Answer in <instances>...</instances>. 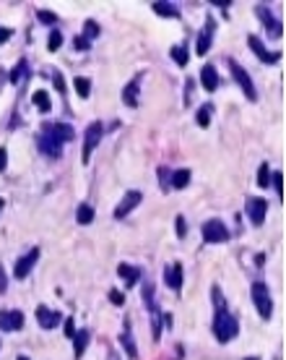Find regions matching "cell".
Masks as SVG:
<instances>
[{
  "label": "cell",
  "mask_w": 286,
  "mask_h": 360,
  "mask_svg": "<svg viewBox=\"0 0 286 360\" xmlns=\"http://www.w3.org/2000/svg\"><path fill=\"white\" fill-rule=\"evenodd\" d=\"M73 44H76V50H89V40H86V37H76V42H73Z\"/></svg>",
  "instance_id": "cell-41"
},
{
  "label": "cell",
  "mask_w": 286,
  "mask_h": 360,
  "mask_svg": "<svg viewBox=\"0 0 286 360\" xmlns=\"http://www.w3.org/2000/svg\"><path fill=\"white\" fill-rule=\"evenodd\" d=\"M5 162H8V152L3 149V146H0V172L5 170Z\"/></svg>",
  "instance_id": "cell-43"
},
{
  "label": "cell",
  "mask_w": 286,
  "mask_h": 360,
  "mask_svg": "<svg viewBox=\"0 0 286 360\" xmlns=\"http://www.w3.org/2000/svg\"><path fill=\"white\" fill-rule=\"evenodd\" d=\"M73 334H76V321L68 319V321H65V337H68V339H73Z\"/></svg>",
  "instance_id": "cell-40"
},
{
  "label": "cell",
  "mask_w": 286,
  "mask_h": 360,
  "mask_svg": "<svg viewBox=\"0 0 286 360\" xmlns=\"http://www.w3.org/2000/svg\"><path fill=\"white\" fill-rule=\"evenodd\" d=\"M36 146H39L42 154L52 157V160H60V154H63V144L55 141V138H50V136H44V133L36 136Z\"/></svg>",
  "instance_id": "cell-13"
},
{
  "label": "cell",
  "mask_w": 286,
  "mask_h": 360,
  "mask_svg": "<svg viewBox=\"0 0 286 360\" xmlns=\"http://www.w3.org/2000/svg\"><path fill=\"white\" fill-rule=\"evenodd\" d=\"M253 303H255L257 313H260V319L268 321L273 316V298H271V290H268L265 282H255L253 284Z\"/></svg>",
  "instance_id": "cell-2"
},
{
  "label": "cell",
  "mask_w": 286,
  "mask_h": 360,
  "mask_svg": "<svg viewBox=\"0 0 286 360\" xmlns=\"http://www.w3.org/2000/svg\"><path fill=\"white\" fill-rule=\"evenodd\" d=\"M169 55H172V60L177 63L180 68H185V66H188V60H190L188 44H177V47H172V50H169Z\"/></svg>",
  "instance_id": "cell-23"
},
{
  "label": "cell",
  "mask_w": 286,
  "mask_h": 360,
  "mask_svg": "<svg viewBox=\"0 0 286 360\" xmlns=\"http://www.w3.org/2000/svg\"><path fill=\"white\" fill-rule=\"evenodd\" d=\"M3 206H5V201H3V199H0V211H3Z\"/></svg>",
  "instance_id": "cell-45"
},
{
  "label": "cell",
  "mask_w": 286,
  "mask_h": 360,
  "mask_svg": "<svg viewBox=\"0 0 286 360\" xmlns=\"http://www.w3.org/2000/svg\"><path fill=\"white\" fill-rule=\"evenodd\" d=\"M237 334H239V321L226 311V306H219L216 316H214V337H216V342L226 345V342H232Z\"/></svg>",
  "instance_id": "cell-1"
},
{
  "label": "cell",
  "mask_w": 286,
  "mask_h": 360,
  "mask_svg": "<svg viewBox=\"0 0 286 360\" xmlns=\"http://www.w3.org/2000/svg\"><path fill=\"white\" fill-rule=\"evenodd\" d=\"M214 29H216L214 18H208L206 26H203V32L198 34V44H195V52H198V55H206V52H208L211 40H214Z\"/></svg>",
  "instance_id": "cell-15"
},
{
  "label": "cell",
  "mask_w": 286,
  "mask_h": 360,
  "mask_svg": "<svg viewBox=\"0 0 286 360\" xmlns=\"http://www.w3.org/2000/svg\"><path fill=\"white\" fill-rule=\"evenodd\" d=\"M151 326H154V342H159L161 339V321H159V311H151Z\"/></svg>",
  "instance_id": "cell-33"
},
{
  "label": "cell",
  "mask_w": 286,
  "mask_h": 360,
  "mask_svg": "<svg viewBox=\"0 0 286 360\" xmlns=\"http://www.w3.org/2000/svg\"><path fill=\"white\" fill-rule=\"evenodd\" d=\"M42 133L55 138V141H60V144L73 141V125H68V123H44Z\"/></svg>",
  "instance_id": "cell-8"
},
{
  "label": "cell",
  "mask_w": 286,
  "mask_h": 360,
  "mask_svg": "<svg viewBox=\"0 0 286 360\" xmlns=\"http://www.w3.org/2000/svg\"><path fill=\"white\" fill-rule=\"evenodd\" d=\"M255 13H257V18H260V24L265 26V29H268V34H271V37H276V40H279V37L284 34L281 21H279V18H276L273 13H271V8L265 5V3L255 5Z\"/></svg>",
  "instance_id": "cell-6"
},
{
  "label": "cell",
  "mask_w": 286,
  "mask_h": 360,
  "mask_svg": "<svg viewBox=\"0 0 286 360\" xmlns=\"http://www.w3.org/2000/svg\"><path fill=\"white\" fill-rule=\"evenodd\" d=\"M164 282H167V287L180 292L182 290V264L174 261L172 266H167V272H164Z\"/></svg>",
  "instance_id": "cell-14"
},
{
  "label": "cell",
  "mask_w": 286,
  "mask_h": 360,
  "mask_svg": "<svg viewBox=\"0 0 286 360\" xmlns=\"http://www.w3.org/2000/svg\"><path fill=\"white\" fill-rule=\"evenodd\" d=\"M73 86H76V94H78L81 99H86V97L91 94V81H89L86 76H78V79H73Z\"/></svg>",
  "instance_id": "cell-26"
},
{
  "label": "cell",
  "mask_w": 286,
  "mask_h": 360,
  "mask_svg": "<svg viewBox=\"0 0 286 360\" xmlns=\"http://www.w3.org/2000/svg\"><path fill=\"white\" fill-rule=\"evenodd\" d=\"M143 300H146V306H149L151 311H156L154 308V284H143Z\"/></svg>",
  "instance_id": "cell-34"
},
{
  "label": "cell",
  "mask_w": 286,
  "mask_h": 360,
  "mask_svg": "<svg viewBox=\"0 0 286 360\" xmlns=\"http://www.w3.org/2000/svg\"><path fill=\"white\" fill-rule=\"evenodd\" d=\"M188 183H190V170H174L169 175V188H174V191L188 188Z\"/></svg>",
  "instance_id": "cell-21"
},
{
  "label": "cell",
  "mask_w": 286,
  "mask_h": 360,
  "mask_svg": "<svg viewBox=\"0 0 286 360\" xmlns=\"http://www.w3.org/2000/svg\"><path fill=\"white\" fill-rule=\"evenodd\" d=\"M89 339H91V329H78L76 334H73V355H76V360L84 358Z\"/></svg>",
  "instance_id": "cell-18"
},
{
  "label": "cell",
  "mask_w": 286,
  "mask_h": 360,
  "mask_svg": "<svg viewBox=\"0 0 286 360\" xmlns=\"http://www.w3.org/2000/svg\"><path fill=\"white\" fill-rule=\"evenodd\" d=\"M32 102L36 105V110L39 113H50V107H52V102H50V94L44 89H36L34 94H32Z\"/></svg>",
  "instance_id": "cell-22"
},
{
  "label": "cell",
  "mask_w": 286,
  "mask_h": 360,
  "mask_svg": "<svg viewBox=\"0 0 286 360\" xmlns=\"http://www.w3.org/2000/svg\"><path fill=\"white\" fill-rule=\"evenodd\" d=\"M271 188H276V193H279V201L284 199V172L276 170L271 172Z\"/></svg>",
  "instance_id": "cell-29"
},
{
  "label": "cell",
  "mask_w": 286,
  "mask_h": 360,
  "mask_svg": "<svg viewBox=\"0 0 286 360\" xmlns=\"http://www.w3.org/2000/svg\"><path fill=\"white\" fill-rule=\"evenodd\" d=\"M141 199H143L141 191H127L125 196H123V201L117 204V209H115V217H117V219H125L138 204H141Z\"/></svg>",
  "instance_id": "cell-10"
},
{
  "label": "cell",
  "mask_w": 286,
  "mask_h": 360,
  "mask_svg": "<svg viewBox=\"0 0 286 360\" xmlns=\"http://www.w3.org/2000/svg\"><path fill=\"white\" fill-rule=\"evenodd\" d=\"M13 37V29H0V42H8Z\"/></svg>",
  "instance_id": "cell-44"
},
{
  "label": "cell",
  "mask_w": 286,
  "mask_h": 360,
  "mask_svg": "<svg viewBox=\"0 0 286 360\" xmlns=\"http://www.w3.org/2000/svg\"><path fill=\"white\" fill-rule=\"evenodd\" d=\"M109 300H112L115 306H123V303H125V295L120 292V290H112V292H109Z\"/></svg>",
  "instance_id": "cell-39"
},
{
  "label": "cell",
  "mask_w": 286,
  "mask_h": 360,
  "mask_svg": "<svg viewBox=\"0 0 286 360\" xmlns=\"http://www.w3.org/2000/svg\"><path fill=\"white\" fill-rule=\"evenodd\" d=\"M211 113H214V105H203V107L198 110V115H195V123H198L200 128H208V123H211Z\"/></svg>",
  "instance_id": "cell-27"
},
{
  "label": "cell",
  "mask_w": 286,
  "mask_h": 360,
  "mask_svg": "<svg viewBox=\"0 0 286 360\" xmlns=\"http://www.w3.org/2000/svg\"><path fill=\"white\" fill-rule=\"evenodd\" d=\"M18 360H29V358H24V355H21V358H18Z\"/></svg>",
  "instance_id": "cell-47"
},
{
  "label": "cell",
  "mask_w": 286,
  "mask_h": 360,
  "mask_svg": "<svg viewBox=\"0 0 286 360\" xmlns=\"http://www.w3.org/2000/svg\"><path fill=\"white\" fill-rule=\"evenodd\" d=\"M36 258H39V248H29V253H24L21 258H18L16 266H13V277H16V280H26V277H29V272L34 269V264H36Z\"/></svg>",
  "instance_id": "cell-7"
},
{
  "label": "cell",
  "mask_w": 286,
  "mask_h": 360,
  "mask_svg": "<svg viewBox=\"0 0 286 360\" xmlns=\"http://www.w3.org/2000/svg\"><path fill=\"white\" fill-rule=\"evenodd\" d=\"M24 73H29V66H26V60H21V63H18V66H16L11 73H8V79H11V84H18V79H21Z\"/></svg>",
  "instance_id": "cell-31"
},
{
  "label": "cell",
  "mask_w": 286,
  "mask_h": 360,
  "mask_svg": "<svg viewBox=\"0 0 286 360\" xmlns=\"http://www.w3.org/2000/svg\"><path fill=\"white\" fill-rule=\"evenodd\" d=\"M200 84H203V89H206V91H216V86H219V73H216L214 66H203L200 68Z\"/></svg>",
  "instance_id": "cell-19"
},
{
  "label": "cell",
  "mask_w": 286,
  "mask_h": 360,
  "mask_svg": "<svg viewBox=\"0 0 286 360\" xmlns=\"http://www.w3.org/2000/svg\"><path fill=\"white\" fill-rule=\"evenodd\" d=\"M257 186L271 188V167L268 164H260V167H257Z\"/></svg>",
  "instance_id": "cell-28"
},
{
  "label": "cell",
  "mask_w": 286,
  "mask_h": 360,
  "mask_svg": "<svg viewBox=\"0 0 286 360\" xmlns=\"http://www.w3.org/2000/svg\"><path fill=\"white\" fill-rule=\"evenodd\" d=\"M21 326H24L21 311H0V329L3 331H18Z\"/></svg>",
  "instance_id": "cell-12"
},
{
  "label": "cell",
  "mask_w": 286,
  "mask_h": 360,
  "mask_svg": "<svg viewBox=\"0 0 286 360\" xmlns=\"http://www.w3.org/2000/svg\"><path fill=\"white\" fill-rule=\"evenodd\" d=\"M200 233H203V240H206V243H226L229 240V227L221 222V219H208V222L200 227Z\"/></svg>",
  "instance_id": "cell-4"
},
{
  "label": "cell",
  "mask_w": 286,
  "mask_h": 360,
  "mask_svg": "<svg viewBox=\"0 0 286 360\" xmlns=\"http://www.w3.org/2000/svg\"><path fill=\"white\" fill-rule=\"evenodd\" d=\"M101 136H104V125H101V123H91L86 128V133H84V152H81V160H84V164H89L91 152L99 146Z\"/></svg>",
  "instance_id": "cell-3"
},
{
  "label": "cell",
  "mask_w": 286,
  "mask_h": 360,
  "mask_svg": "<svg viewBox=\"0 0 286 360\" xmlns=\"http://www.w3.org/2000/svg\"><path fill=\"white\" fill-rule=\"evenodd\" d=\"M154 13H159V16H167V18H180V11L174 8L172 3H154Z\"/></svg>",
  "instance_id": "cell-25"
},
{
  "label": "cell",
  "mask_w": 286,
  "mask_h": 360,
  "mask_svg": "<svg viewBox=\"0 0 286 360\" xmlns=\"http://www.w3.org/2000/svg\"><path fill=\"white\" fill-rule=\"evenodd\" d=\"M34 313H36V321H39L42 329H55V326L60 324V313L58 311H50L47 306H39Z\"/></svg>",
  "instance_id": "cell-16"
},
{
  "label": "cell",
  "mask_w": 286,
  "mask_h": 360,
  "mask_svg": "<svg viewBox=\"0 0 286 360\" xmlns=\"http://www.w3.org/2000/svg\"><path fill=\"white\" fill-rule=\"evenodd\" d=\"M84 32H86V40H94V37L99 34V24L96 21H86L84 24Z\"/></svg>",
  "instance_id": "cell-35"
},
{
  "label": "cell",
  "mask_w": 286,
  "mask_h": 360,
  "mask_svg": "<svg viewBox=\"0 0 286 360\" xmlns=\"http://www.w3.org/2000/svg\"><path fill=\"white\" fill-rule=\"evenodd\" d=\"M36 16H39L42 24H55V21H58V16H55V13H47V11H39Z\"/></svg>",
  "instance_id": "cell-38"
},
{
  "label": "cell",
  "mask_w": 286,
  "mask_h": 360,
  "mask_svg": "<svg viewBox=\"0 0 286 360\" xmlns=\"http://www.w3.org/2000/svg\"><path fill=\"white\" fill-rule=\"evenodd\" d=\"M265 211H268V201L265 199H247V217L255 227L265 222Z\"/></svg>",
  "instance_id": "cell-9"
},
{
  "label": "cell",
  "mask_w": 286,
  "mask_h": 360,
  "mask_svg": "<svg viewBox=\"0 0 286 360\" xmlns=\"http://www.w3.org/2000/svg\"><path fill=\"white\" fill-rule=\"evenodd\" d=\"M141 79H143V73H138V76L123 89V102L127 107H135L138 105V91H141Z\"/></svg>",
  "instance_id": "cell-17"
},
{
  "label": "cell",
  "mask_w": 286,
  "mask_h": 360,
  "mask_svg": "<svg viewBox=\"0 0 286 360\" xmlns=\"http://www.w3.org/2000/svg\"><path fill=\"white\" fill-rule=\"evenodd\" d=\"M229 68H232V76H234V81L239 84V89L245 91V97H247V99H257V91H255V84H253L250 73L239 66L237 60H229Z\"/></svg>",
  "instance_id": "cell-5"
},
{
  "label": "cell",
  "mask_w": 286,
  "mask_h": 360,
  "mask_svg": "<svg viewBox=\"0 0 286 360\" xmlns=\"http://www.w3.org/2000/svg\"><path fill=\"white\" fill-rule=\"evenodd\" d=\"M76 222L78 225H91V222H94V206H91V204H81L76 209Z\"/></svg>",
  "instance_id": "cell-24"
},
{
  "label": "cell",
  "mask_w": 286,
  "mask_h": 360,
  "mask_svg": "<svg viewBox=\"0 0 286 360\" xmlns=\"http://www.w3.org/2000/svg\"><path fill=\"white\" fill-rule=\"evenodd\" d=\"M117 274L125 280V287H133V284L141 280V269H138V266H130V264H120Z\"/></svg>",
  "instance_id": "cell-20"
},
{
  "label": "cell",
  "mask_w": 286,
  "mask_h": 360,
  "mask_svg": "<svg viewBox=\"0 0 286 360\" xmlns=\"http://www.w3.org/2000/svg\"><path fill=\"white\" fill-rule=\"evenodd\" d=\"M52 79H55V89H58L60 94H65V81H63V76L58 71H52Z\"/></svg>",
  "instance_id": "cell-37"
},
{
  "label": "cell",
  "mask_w": 286,
  "mask_h": 360,
  "mask_svg": "<svg viewBox=\"0 0 286 360\" xmlns=\"http://www.w3.org/2000/svg\"><path fill=\"white\" fill-rule=\"evenodd\" d=\"M245 360H260V358H245Z\"/></svg>",
  "instance_id": "cell-46"
},
{
  "label": "cell",
  "mask_w": 286,
  "mask_h": 360,
  "mask_svg": "<svg viewBox=\"0 0 286 360\" xmlns=\"http://www.w3.org/2000/svg\"><path fill=\"white\" fill-rule=\"evenodd\" d=\"M120 342H123V347L127 350V358L138 360V347H135V342L130 339V334H123V337H120Z\"/></svg>",
  "instance_id": "cell-30"
},
{
  "label": "cell",
  "mask_w": 286,
  "mask_h": 360,
  "mask_svg": "<svg viewBox=\"0 0 286 360\" xmlns=\"http://www.w3.org/2000/svg\"><path fill=\"white\" fill-rule=\"evenodd\" d=\"M247 44H250V50L257 55V58H260L263 63H268V66H273V63H279L281 60V52H268V50H265V44L260 42V40H257V37L255 34H250V37H247Z\"/></svg>",
  "instance_id": "cell-11"
},
{
  "label": "cell",
  "mask_w": 286,
  "mask_h": 360,
  "mask_svg": "<svg viewBox=\"0 0 286 360\" xmlns=\"http://www.w3.org/2000/svg\"><path fill=\"white\" fill-rule=\"evenodd\" d=\"M8 290V280H5V269H3V264H0V292H5Z\"/></svg>",
  "instance_id": "cell-42"
},
{
  "label": "cell",
  "mask_w": 286,
  "mask_h": 360,
  "mask_svg": "<svg viewBox=\"0 0 286 360\" xmlns=\"http://www.w3.org/2000/svg\"><path fill=\"white\" fill-rule=\"evenodd\" d=\"M174 225H177V238H185L188 235V222H185V217H177V219H174Z\"/></svg>",
  "instance_id": "cell-36"
},
{
  "label": "cell",
  "mask_w": 286,
  "mask_h": 360,
  "mask_svg": "<svg viewBox=\"0 0 286 360\" xmlns=\"http://www.w3.org/2000/svg\"><path fill=\"white\" fill-rule=\"evenodd\" d=\"M47 47H50V52H58V50L63 47V34H60V32H52V34H50Z\"/></svg>",
  "instance_id": "cell-32"
}]
</instances>
